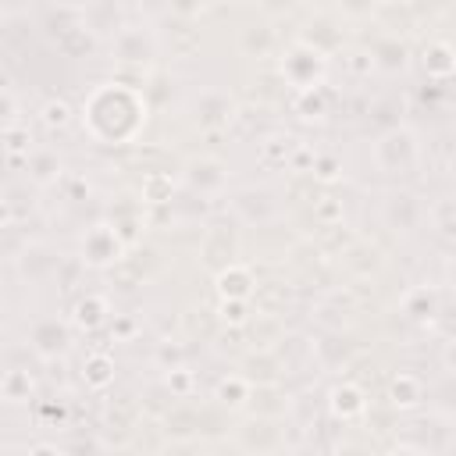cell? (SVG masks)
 Returning <instances> with one entry per match:
<instances>
[{"mask_svg": "<svg viewBox=\"0 0 456 456\" xmlns=\"http://www.w3.org/2000/svg\"><path fill=\"white\" fill-rule=\"evenodd\" d=\"M150 100L139 86H128L121 78L96 86L82 100V125L96 142H132L139 128L146 125Z\"/></svg>", "mask_w": 456, "mask_h": 456, "instance_id": "1", "label": "cell"}, {"mask_svg": "<svg viewBox=\"0 0 456 456\" xmlns=\"http://www.w3.org/2000/svg\"><path fill=\"white\" fill-rule=\"evenodd\" d=\"M370 153H374L378 171H385V175H413L417 164H420V142L403 125H395L385 135H378V142H374Z\"/></svg>", "mask_w": 456, "mask_h": 456, "instance_id": "2", "label": "cell"}, {"mask_svg": "<svg viewBox=\"0 0 456 456\" xmlns=\"http://www.w3.org/2000/svg\"><path fill=\"white\" fill-rule=\"evenodd\" d=\"M278 71H281L285 86H292L296 93H299V89H314V86H324L328 57H324V53H317L314 46H306V43H299V39H296V43L281 53Z\"/></svg>", "mask_w": 456, "mask_h": 456, "instance_id": "3", "label": "cell"}, {"mask_svg": "<svg viewBox=\"0 0 456 456\" xmlns=\"http://www.w3.org/2000/svg\"><path fill=\"white\" fill-rule=\"evenodd\" d=\"M128 249L132 246L121 239V232L114 224H93L78 242V253H82L86 267H114L118 260H125Z\"/></svg>", "mask_w": 456, "mask_h": 456, "instance_id": "4", "label": "cell"}, {"mask_svg": "<svg viewBox=\"0 0 456 456\" xmlns=\"http://www.w3.org/2000/svg\"><path fill=\"white\" fill-rule=\"evenodd\" d=\"M110 53L121 68H150L153 57H157V39L150 28L142 25H121L114 32V43H110Z\"/></svg>", "mask_w": 456, "mask_h": 456, "instance_id": "5", "label": "cell"}, {"mask_svg": "<svg viewBox=\"0 0 456 456\" xmlns=\"http://www.w3.org/2000/svg\"><path fill=\"white\" fill-rule=\"evenodd\" d=\"M28 342L43 360H61L71 346V324L61 317H39L28 328Z\"/></svg>", "mask_w": 456, "mask_h": 456, "instance_id": "6", "label": "cell"}, {"mask_svg": "<svg viewBox=\"0 0 456 456\" xmlns=\"http://www.w3.org/2000/svg\"><path fill=\"white\" fill-rule=\"evenodd\" d=\"M235 445L246 452H274L285 449V435L278 428V417H249L242 428H235Z\"/></svg>", "mask_w": 456, "mask_h": 456, "instance_id": "7", "label": "cell"}, {"mask_svg": "<svg viewBox=\"0 0 456 456\" xmlns=\"http://www.w3.org/2000/svg\"><path fill=\"white\" fill-rule=\"evenodd\" d=\"M235 256H239V235H235L232 228H224V224H210V228L203 232V242H200V260H203V267L217 274L221 267L235 264Z\"/></svg>", "mask_w": 456, "mask_h": 456, "instance_id": "8", "label": "cell"}, {"mask_svg": "<svg viewBox=\"0 0 456 456\" xmlns=\"http://www.w3.org/2000/svg\"><path fill=\"white\" fill-rule=\"evenodd\" d=\"M232 118H235V103H232V96L221 93V89H203V93L192 100V125L203 128V132L224 128Z\"/></svg>", "mask_w": 456, "mask_h": 456, "instance_id": "9", "label": "cell"}, {"mask_svg": "<svg viewBox=\"0 0 456 456\" xmlns=\"http://www.w3.org/2000/svg\"><path fill=\"white\" fill-rule=\"evenodd\" d=\"M228 182V167L217 157H192L185 160V185L200 196H217Z\"/></svg>", "mask_w": 456, "mask_h": 456, "instance_id": "10", "label": "cell"}, {"mask_svg": "<svg viewBox=\"0 0 456 456\" xmlns=\"http://www.w3.org/2000/svg\"><path fill=\"white\" fill-rule=\"evenodd\" d=\"M328 410H331L335 420L353 424V420H363V417H367L370 403H367V392H363L356 381H338V385H331V392H328Z\"/></svg>", "mask_w": 456, "mask_h": 456, "instance_id": "11", "label": "cell"}, {"mask_svg": "<svg viewBox=\"0 0 456 456\" xmlns=\"http://www.w3.org/2000/svg\"><path fill=\"white\" fill-rule=\"evenodd\" d=\"M214 285H217V296L221 299H253V292H256V274H253V267H246V264H228V267H221L217 274H214Z\"/></svg>", "mask_w": 456, "mask_h": 456, "instance_id": "12", "label": "cell"}, {"mask_svg": "<svg viewBox=\"0 0 456 456\" xmlns=\"http://www.w3.org/2000/svg\"><path fill=\"white\" fill-rule=\"evenodd\" d=\"M299 43H306V46H314L317 53H324V57H331V53H338L342 50V28L331 21V18H324V14H317V18H310L303 28H299V36H296Z\"/></svg>", "mask_w": 456, "mask_h": 456, "instance_id": "13", "label": "cell"}, {"mask_svg": "<svg viewBox=\"0 0 456 456\" xmlns=\"http://www.w3.org/2000/svg\"><path fill=\"white\" fill-rule=\"evenodd\" d=\"M420 68H424V75L435 78V82L452 78V75H456V50H452V43H449V39H431V43H424V50H420Z\"/></svg>", "mask_w": 456, "mask_h": 456, "instance_id": "14", "label": "cell"}, {"mask_svg": "<svg viewBox=\"0 0 456 456\" xmlns=\"http://www.w3.org/2000/svg\"><path fill=\"white\" fill-rule=\"evenodd\" d=\"M424 395H428L424 381H420L417 374H410V370H399V374L388 381V406L399 410V413L417 410V406L424 403Z\"/></svg>", "mask_w": 456, "mask_h": 456, "instance_id": "15", "label": "cell"}, {"mask_svg": "<svg viewBox=\"0 0 456 456\" xmlns=\"http://www.w3.org/2000/svg\"><path fill=\"white\" fill-rule=\"evenodd\" d=\"M246 410H249L253 417H285V410H289V395H285V388H281L278 381L253 385Z\"/></svg>", "mask_w": 456, "mask_h": 456, "instance_id": "16", "label": "cell"}, {"mask_svg": "<svg viewBox=\"0 0 456 456\" xmlns=\"http://www.w3.org/2000/svg\"><path fill=\"white\" fill-rule=\"evenodd\" d=\"M420 200L413 192H392L388 203H385V217L395 232H413L420 224Z\"/></svg>", "mask_w": 456, "mask_h": 456, "instance_id": "17", "label": "cell"}, {"mask_svg": "<svg viewBox=\"0 0 456 456\" xmlns=\"http://www.w3.org/2000/svg\"><path fill=\"white\" fill-rule=\"evenodd\" d=\"M107 314H110L107 296H100V292H86V296H78L75 306H71V324H75L78 331H96V328L107 321Z\"/></svg>", "mask_w": 456, "mask_h": 456, "instance_id": "18", "label": "cell"}, {"mask_svg": "<svg viewBox=\"0 0 456 456\" xmlns=\"http://www.w3.org/2000/svg\"><path fill=\"white\" fill-rule=\"evenodd\" d=\"M232 207H235V214H239L246 224H264V221H271V214H274V203H271V196H267L264 189H242V192L232 200Z\"/></svg>", "mask_w": 456, "mask_h": 456, "instance_id": "19", "label": "cell"}, {"mask_svg": "<svg viewBox=\"0 0 456 456\" xmlns=\"http://www.w3.org/2000/svg\"><path fill=\"white\" fill-rule=\"evenodd\" d=\"M249 392H253V381H249L242 370L224 374V378L214 385V399H217V406H224V410H246Z\"/></svg>", "mask_w": 456, "mask_h": 456, "instance_id": "20", "label": "cell"}, {"mask_svg": "<svg viewBox=\"0 0 456 456\" xmlns=\"http://www.w3.org/2000/svg\"><path fill=\"white\" fill-rule=\"evenodd\" d=\"M370 57H374V68H385V71H403L410 64V50L399 36H378L374 46H370Z\"/></svg>", "mask_w": 456, "mask_h": 456, "instance_id": "21", "label": "cell"}, {"mask_svg": "<svg viewBox=\"0 0 456 456\" xmlns=\"http://www.w3.org/2000/svg\"><path fill=\"white\" fill-rule=\"evenodd\" d=\"M82 381L86 388L93 392H107L114 385V356L103 353V349H93L86 360H82Z\"/></svg>", "mask_w": 456, "mask_h": 456, "instance_id": "22", "label": "cell"}, {"mask_svg": "<svg viewBox=\"0 0 456 456\" xmlns=\"http://www.w3.org/2000/svg\"><path fill=\"white\" fill-rule=\"evenodd\" d=\"M281 360L271 353V349H256L242 360V374L253 381V385H267V381H278L281 378Z\"/></svg>", "mask_w": 456, "mask_h": 456, "instance_id": "23", "label": "cell"}, {"mask_svg": "<svg viewBox=\"0 0 456 456\" xmlns=\"http://www.w3.org/2000/svg\"><path fill=\"white\" fill-rule=\"evenodd\" d=\"M32 395H36L32 374L21 370V367H7L4 378H0V399H4L7 406H18V403H28Z\"/></svg>", "mask_w": 456, "mask_h": 456, "instance_id": "24", "label": "cell"}, {"mask_svg": "<svg viewBox=\"0 0 456 456\" xmlns=\"http://www.w3.org/2000/svg\"><path fill=\"white\" fill-rule=\"evenodd\" d=\"M403 314L413 321H435L438 317V292L428 285H417L403 296Z\"/></svg>", "mask_w": 456, "mask_h": 456, "instance_id": "25", "label": "cell"}, {"mask_svg": "<svg viewBox=\"0 0 456 456\" xmlns=\"http://www.w3.org/2000/svg\"><path fill=\"white\" fill-rule=\"evenodd\" d=\"M4 150H7V160L14 167L25 164L28 153H32V132H28V125H21V121L4 125Z\"/></svg>", "mask_w": 456, "mask_h": 456, "instance_id": "26", "label": "cell"}, {"mask_svg": "<svg viewBox=\"0 0 456 456\" xmlns=\"http://www.w3.org/2000/svg\"><path fill=\"white\" fill-rule=\"evenodd\" d=\"M274 43H278V36L271 25H246L239 36V46L246 57H267L274 50Z\"/></svg>", "mask_w": 456, "mask_h": 456, "instance_id": "27", "label": "cell"}, {"mask_svg": "<svg viewBox=\"0 0 456 456\" xmlns=\"http://www.w3.org/2000/svg\"><path fill=\"white\" fill-rule=\"evenodd\" d=\"M25 167L32 175V182H39V185H50V182L61 178V160H57L53 150H32L28 160H25Z\"/></svg>", "mask_w": 456, "mask_h": 456, "instance_id": "28", "label": "cell"}, {"mask_svg": "<svg viewBox=\"0 0 456 456\" xmlns=\"http://www.w3.org/2000/svg\"><path fill=\"white\" fill-rule=\"evenodd\" d=\"M93 32H96V28H93L89 21H82L78 28H71L68 36L57 39V50L68 53V57H86V53L96 50V36H93Z\"/></svg>", "mask_w": 456, "mask_h": 456, "instance_id": "29", "label": "cell"}, {"mask_svg": "<svg viewBox=\"0 0 456 456\" xmlns=\"http://www.w3.org/2000/svg\"><path fill=\"white\" fill-rule=\"evenodd\" d=\"M328 100H331V93H328L324 86L299 89V96H296V114L306 118V121H321V118L328 114Z\"/></svg>", "mask_w": 456, "mask_h": 456, "instance_id": "30", "label": "cell"}, {"mask_svg": "<svg viewBox=\"0 0 456 456\" xmlns=\"http://www.w3.org/2000/svg\"><path fill=\"white\" fill-rule=\"evenodd\" d=\"M296 139H281V135H271V139H264L260 142V160L267 164V167H285L289 160H292V153H296Z\"/></svg>", "mask_w": 456, "mask_h": 456, "instance_id": "31", "label": "cell"}, {"mask_svg": "<svg viewBox=\"0 0 456 456\" xmlns=\"http://www.w3.org/2000/svg\"><path fill=\"white\" fill-rule=\"evenodd\" d=\"M171 189H175V182H171L167 171H146V178H142V203H167Z\"/></svg>", "mask_w": 456, "mask_h": 456, "instance_id": "32", "label": "cell"}, {"mask_svg": "<svg viewBox=\"0 0 456 456\" xmlns=\"http://www.w3.org/2000/svg\"><path fill=\"white\" fill-rule=\"evenodd\" d=\"M71 118H75V110H71V103L61 100V96H50V100L39 107V121H43L46 128H68Z\"/></svg>", "mask_w": 456, "mask_h": 456, "instance_id": "33", "label": "cell"}, {"mask_svg": "<svg viewBox=\"0 0 456 456\" xmlns=\"http://www.w3.org/2000/svg\"><path fill=\"white\" fill-rule=\"evenodd\" d=\"M249 299H221L217 303V321L224 328H246L249 324Z\"/></svg>", "mask_w": 456, "mask_h": 456, "instance_id": "34", "label": "cell"}, {"mask_svg": "<svg viewBox=\"0 0 456 456\" xmlns=\"http://www.w3.org/2000/svg\"><path fill=\"white\" fill-rule=\"evenodd\" d=\"M164 385H167L171 399H189V395L196 392V374H192L185 363H178V367H171V370L164 374Z\"/></svg>", "mask_w": 456, "mask_h": 456, "instance_id": "35", "label": "cell"}, {"mask_svg": "<svg viewBox=\"0 0 456 456\" xmlns=\"http://www.w3.org/2000/svg\"><path fill=\"white\" fill-rule=\"evenodd\" d=\"M310 178L314 182H335V178H342V157L338 153H314Z\"/></svg>", "mask_w": 456, "mask_h": 456, "instance_id": "36", "label": "cell"}, {"mask_svg": "<svg viewBox=\"0 0 456 456\" xmlns=\"http://www.w3.org/2000/svg\"><path fill=\"white\" fill-rule=\"evenodd\" d=\"M314 221L324 228V224H338L342 221V200L335 196H317L314 200Z\"/></svg>", "mask_w": 456, "mask_h": 456, "instance_id": "37", "label": "cell"}, {"mask_svg": "<svg viewBox=\"0 0 456 456\" xmlns=\"http://www.w3.org/2000/svg\"><path fill=\"white\" fill-rule=\"evenodd\" d=\"M431 221H435V228H438L442 235H456V203H452V200L438 203V207L431 210Z\"/></svg>", "mask_w": 456, "mask_h": 456, "instance_id": "38", "label": "cell"}, {"mask_svg": "<svg viewBox=\"0 0 456 456\" xmlns=\"http://www.w3.org/2000/svg\"><path fill=\"white\" fill-rule=\"evenodd\" d=\"M207 4H210V0H167V11H171L175 18L192 21V18H200V14L207 11Z\"/></svg>", "mask_w": 456, "mask_h": 456, "instance_id": "39", "label": "cell"}, {"mask_svg": "<svg viewBox=\"0 0 456 456\" xmlns=\"http://www.w3.org/2000/svg\"><path fill=\"white\" fill-rule=\"evenodd\" d=\"M182 356H185V349H182L178 342H160V346H157V353H153V360H157L164 370L178 367V363H182Z\"/></svg>", "mask_w": 456, "mask_h": 456, "instance_id": "40", "label": "cell"}, {"mask_svg": "<svg viewBox=\"0 0 456 456\" xmlns=\"http://www.w3.org/2000/svg\"><path fill=\"white\" fill-rule=\"evenodd\" d=\"M378 4H381V0H338V11H342L346 18H370V14L378 11Z\"/></svg>", "mask_w": 456, "mask_h": 456, "instance_id": "41", "label": "cell"}, {"mask_svg": "<svg viewBox=\"0 0 456 456\" xmlns=\"http://www.w3.org/2000/svg\"><path fill=\"white\" fill-rule=\"evenodd\" d=\"M410 4V11L417 14V21H424V18H438L445 7H449V0H406Z\"/></svg>", "mask_w": 456, "mask_h": 456, "instance_id": "42", "label": "cell"}, {"mask_svg": "<svg viewBox=\"0 0 456 456\" xmlns=\"http://www.w3.org/2000/svg\"><path fill=\"white\" fill-rule=\"evenodd\" d=\"M346 68H349L353 75H370V71H374L370 50H353V53H346Z\"/></svg>", "mask_w": 456, "mask_h": 456, "instance_id": "43", "label": "cell"}, {"mask_svg": "<svg viewBox=\"0 0 456 456\" xmlns=\"http://www.w3.org/2000/svg\"><path fill=\"white\" fill-rule=\"evenodd\" d=\"M139 331V324H135V317H114V338H121V342H128L132 335Z\"/></svg>", "mask_w": 456, "mask_h": 456, "instance_id": "44", "label": "cell"}, {"mask_svg": "<svg viewBox=\"0 0 456 456\" xmlns=\"http://www.w3.org/2000/svg\"><path fill=\"white\" fill-rule=\"evenodd\" d=\"M449 363H452V370H456V342H452V349H449Z\"/></svg>", "mask_w": 456, "mask_h": 456, "instance_id": "45", "label": "cell"}, {"mask_svg": "<svg viewBox=\"0 0 456 456\" xmlns=\"http://www.w3.org/2000/svg\"><path fill=\"white\" fill-rule=\"evenodd\" d=\"M449 167H452V178H456V157H452V164H449Z\"/></svg>", "mask_w": 456, "mask_h": 456, "instance_id": "46", "label": "cell"}, {"mask_svg": "<svg viewBox=\"0 0 456 456\" xmlns=\"http://www.w3.org/2000/svg\"><path fill=\"white\" fill-rule=\"evenodd\" d=\"M242 4H264V0H242Z\"/></svg>", "mask_w": 456, "mask_h": 456, "instance_id": "47", "label": "cell"}]
</instances>
